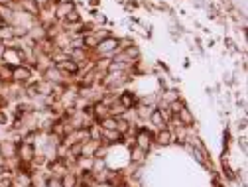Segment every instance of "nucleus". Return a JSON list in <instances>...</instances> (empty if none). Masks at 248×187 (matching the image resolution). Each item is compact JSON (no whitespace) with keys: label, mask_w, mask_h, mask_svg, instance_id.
<instances>
[{"label":"nucleus","mask_w":248,"mask_h":187,"mask_svg":"<svg viewBox=\"0 0 248 187\" xmlns=\"http://www.w3.org/2000/svg\"><path fill=\"white\" fill-rule=\"evenodd\" d=\"M105 116H110L108 114V105H105V103H95V105H93V118L99 122Z\"/></svg>","instance_id":"14"},{"label":"nucleus","mask_w":248,"mask_h":187,"mask_svg":"<svg viewBox=\"0 0 248 187\" xmlns=\"http://www.w3.org/2000/svg\"><path fill=\"white\" fill-rule=\"evenodd\" d=\"M83 46L89 51H95V47L99 46V38L95 34H87V36H83Z\"/></svg>","instance_id":"18"},{"label":"nucleus","mask_w":248,"mask_h":187,"mask_svg":"<svg viewBox=\"0 0 248 187\" xmlns=\"http://www.w3.org/2000/svg\"><path fill=\"white\" fill-rule=\"evenodd\" d=\"M8 124H10V114H8V110H2V109H0V126H2V128H8Z\"/></svg>","instance_id":"25"},{"label":"nucleus","mask_w":248,"mask_h":187,"mask_svg":"<svg viewBox=\"0 0 248 187\" xmlns=\"http://www.w3.org/2000/svg\"><path fill=\"white\" fill-rule=\"evenodd\" d=\"M134 146L150 152L154 148V130H150L146 124H144V126H140L136 130V134H134Z\"/></svg>","instance_id":"1"},{"label":"nucleus","mask_w":248,"mask_h":187,"mask_svg":"<svg viewBox=\"0 0 248 187\" xmlns=\"http://www.w3.org/2000/svg\"><path fill=\"white\" fill-rule=\"evenodd\" d=\"M36 152H38V148L36 146H32V144H18V160L22 162V164H30L34 160V156H36Z\"/></svg>","instance_id":"6"},{"label":"nucleus","mask_w":248,"mask_h":187,"mask_svg":"<svg viewBox=\"0 0 248 187\" xmlns=\"http://www.w3.org/2000/svg\"><path fill=\"white\" fill-rule=\"evenodd\" d=\"M124 55H126L130 61H134V63H136V61L138 59H142V47L138 46V44H134V46H130V47H126V49H124Z\"/></svg>","instance_id":"17"},{"label":"nucleus","mask_w":248,"mask_h":187,"mask_svg":"<svg viewBox=\"0 0 248 187\" xmlns=\"http://www.w3.org/2000/svg\"><path fill=\"white\" fill-rule=\"evenodd\" d=\"M173 146V132L170 128H162V130H156L154 132V148H170Z\"/></svg>","instance_id":"5"},{"label":"nucleus","mask_w":248,"mask_h":187,"mask_svg":"<svg viewBox=\"0 0 248 187\" xmlns=\"http://www.w3.org/2000/svg\"><path fill=\"white\" fill-rule=\"evenodd\" d=\"M246 128H248V116L242 114V116H238V120H236V132H238V136H240V134H246Z\"/></svg>","instance_id":"23"},{"label":"nucleus","mask_w":248,"mask_h":187,"mask_svg":"<svg viewBox=\"0 0 248 187\" xmlns=\"http://www.w3.org/2000/svg\"><path fill=\"white\" fill-rule=\"evenodd\" d=\"M77 185H79V175H75L73 171L61 177V187H77Z\"/></svg>","instance_id":"19"},{"label":"nucleus","mask_w":248,"mask_h":187,"mask_svg":"<svg viewBox=\"0 0 248 187\" xmlns=\"http://www.w3.org/2000/svg\"><path fill=\"white\" fill-rule=\"evenodd\" d=\"M6 51H8V44L0 40V61H4V55H6Z\"/></svg>","instance_id":"27"},{"label":"nucleus","mask_w":248,"mask_h":187,"mask_svg":"<svg viewBox=\"0 0 248 187\" xmlns=\"http://www.w3.org/2000/svg\"><path fill=\"white\" fill-rule=\"evenodd\" d=\"M108 114L112 116V118H122V116H126L128 114V109L126 107H122L120 103H118V99L108 107Z\"/></svg>","instance_id":"15"},{"label":"nucleus","mask_w":248,"mask_h":187,"mask_svg":"<svg viewBox=\"0 0 248 187\" xmlns=\"http://www.w3.org/2000/svg\"><path fill=\"white\" fill-rule=\"evenodd\" d=\"M81 22H83V12H81V8L75 6L63 20H61V26H77Z\"/></svg>","instance_id":"10"},{"label":"nucleus","mask_w":248,"mask_h":187,"mask_svg":"<svg viewBox=\"0 0 248 187\" xmlns=\"http://www.w3.org/2000/svg\"><path fill=\"white\" fill-rule=\"evenodd\" d=\"M36 49H38L40 53H44V55H51L57 47H55V44H53L51 38H44V40L36 42Z\"/></svg>","instance_id":"11"},{"label":"nucleus","mask_w":248,"mask_h":187,"mask_svg":"<svg viewBox=\"0 0 248 187\" xmlns=\"http://www.w3.org/2000/svg\"><path fill=\"white\" fill-rule=\"evenodd\" d=\"M85 4H87L91 10H99L101 4H103V0H85Z\"/></svg>","instance_id":"26"},{"label":"nucleus","mask_w":248,"mask_h":187,"mask_svg":"<svg viewBox=\"0 0 248 187\" xmlns=\"http://www.w3.org/2000/svg\"><path fill=\"white\" fill-rule=\"evenodd\" d=\"M34 2L40 6V10H46V8L49 6V2H51V0H34Z\"/></svg>","instance_id":"28"},{"label":"nucleus","mask_w":248,"mask_h":187,"mask_svg":"<svg viewBox=\"0 0 248 187\" xmlns=\"http://www.w3.org/2000/svg\"><path fill=\"white\" fill-rule=\"evenodd\" d=\"M75 6H77V4H75V0H67V2H57V4H55V10H53L55 20L61 22V20H63Z\"/></svg>","instance_id":"9"},{"label":"nucleus","mask_w":248,"mask_h":187,"mask_svg":"<svg viewBox=\"0 0 248 187\" xmlns=\"http://www.w3.org/2000/svg\"><path fill=\"white\" fill-rule=\"evenodd\" d=\"M34 69L32 67H28L24 63L16 65L14 71H12V83H20V85H30V83H34Z\"/></svg>","instance_id":"3"},{"label":"nucleus","mask_w":248,"mask_h":187,"mask_svg":"<svg viewBox=\"0 0 248 187\" xmlns=\"http://www.w3.org/2000/svg\"><path fill=\"white\" fill-rule=\"evenodd\" d=\"M185 105H187V103H185V99L181 97V99H177V101H171V103L168 105V110H170L171 114H177V112H179V110H181Z\"/></svg>","instance_id":"22"},{"label":"nucleus","mask_w":248,"mask_h":187,"mask_svg":"<svg viewBox=\"0 0 248 187\" xmlns=\"http://www.w3.org/2000/svg\"><path fill=\"white\" fill-rule=\"evenodd\" d=\"M87 130H89V138H91V140H101V132H103V130H101V126H99L97 120L91 122V126H89Z\"/></svg>","instance_id":"20"},{"label":"nucleus","mask_w":248,"mask_h":187,"mask_svg":"<svg viewBox=\"0 0 248 187\" xmlns=\"http://www.w3.org/2000/svg\"><path fill=\"white\" fill-rule=\"evenodd\" d=\"M175 116H177V120H179V122L183 124L185 128L193 126V124L197 122V120H195V114H193V109H191L189 105H185V107H183V109H181V110H179V112H177Z\"/></svg>","instance_id":"8"},{"label":"nucleus","mask_w":248,"mask_h":187,"mask_svg":"<svg viewBox=\"0 0 248 187\" xmlns=\"http://www.w3.org/2000/svg\"><path fill=\"white\" fill-rule=\"evenodd\" d=\"M236 146H238V150L242 152V156H246V154H248V138H246V134L236 136Z\"/></svg>","instance_id":"24"},{"label":"nucleus","mask_w":248,"mask_h":187,"mask_svg":"<svg viewBox=\"0 0 248 187\" xmlns=\"http://www.w3.org/2000/svg\"><path fill=\"white\" fill-rule=\"evenodd\" d=\"M99 126H101V130H114L116 128V118L105 116L103 120H99Z\"/></svg>","instance_id":"21"},{"label":"nucleus","mask_w":248,"mask_h":187,"mask_svg":"<svg viewBox=\"0 0 248 187\" xmlns=\"http://www.w3.org/2000/svg\"><path fill=\"white\" fill-rule=\"evenodd\" d=\"M12 71H14V67L10 63H6V61H0V81H2L4 85L12 83Z\"/></svg>","instance_id":"12"},{"label":"nucleus","mask_w":248,"mask_h":187,"mask_svg":"<svg viewBox=\"0 0 248 187\" xmlns=\"http://www.w3.org/2000/svg\"><path fill=\"white\" fill-rule=\"evenodd\" d=\"M99 146H101V140H89V142H85L83 150H81V156H83V158H93Z\"/></svg>","instance_id":"13"},{"label":"nucleus","mask_w":248,"mask_h":187,"mask_svg":"<svg viewBox=\"0 0 248 187\" xmlns=\"http://www.w3.org/2000/svg\"><path fill=\"white\" fill-rule=\"evenodd\" d=\"M148 154L146 150L138 148V146H132L128 148V164L130 166H136V168H144L148 164Z\"/></svg>","instance_id":"4"},{"label":"nucleus","mask_w":248,"mask_h":187,"mask_svg":"<svg viewBox=\"0 0 248 187\" xmlns=\"http://www.w3.org/2000/svg\"><path fill=\"white\" fill-rule=\"evenodd\" d=\"M77 187H89V185H83V183H79V185H77Z\"/></svg>","instance_id":"29"},{"label":"nucleus","mask_w":248,"mask_h":187,"mask_svg":"<svg viewBox=\"0 0 248 187\" xmlns=\"http://www.w3.org/2000/svg\"><path fill=\"white\" fill-rule=\"evenodd\" d=\"M112 67V57H97L95 59V69L101 73H108Z\"/></svg>","instance_id":"16"},{"label":"nucleus","mask_w":248,"mask_h":187,"mask_svg":"<svg viewBox=\"0 0 248 187\" xmlns=\"http://www.w3.org/2000/svg\"><path fill=\"white\" fill-rule=\"evenodd\" d=\"M118 51V36H110L107 40H101L99 46L95 47L97 57H112Z\"/></svg>","instance_id":"2"},{"label":"nucleus","mask_w":248,"mask_h":187,"mask_svg":"<svg viewBox=\"0 0 248 187\" xmlns=\"http://www.w3.org/2000/svg\"><path fill=\"white\" fill-rule=\"evenodd\" d=\"M0 158L2 160H10V158H18V144L10 142V140H0Z\"/></svg>","instance_id":"7"}]
</instances>
